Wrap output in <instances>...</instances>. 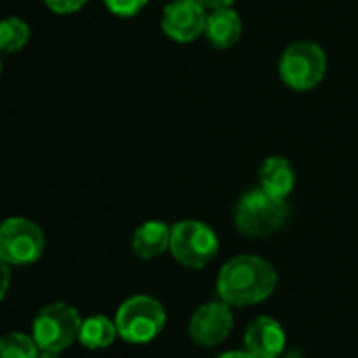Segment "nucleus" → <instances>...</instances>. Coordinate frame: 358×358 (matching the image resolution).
I'll return each mask as SVG.
<instances>
[{"label":"nucleus","mask_w":358,"mask_h":358,"mask_svg":"<svg viewBox=\"0 0 358 358\" xmlns=\"http://www.w3.org/2000/svg\"><path fill=\"white\" fill-rule=\"evenodd\" d=\"M276 285L278 272L270 262L257 255H236L228 259L217 274L220 299L238 308L266 301Z\"/></svg>","instance_id":"nucleus-1"},{"label":"nucleus","mask_w":358,"mask_h":358,"mask_svg":"<svg viewBox=\"0 0 358 358\" xmlns=\"http://www.w3.org/2000/svg\"><path fill=\"white\" fill-rule=\"evenodd\" d=\"M291 211L285 199L272 196L262 188L245 192L234 207V226L241 234L262 238L280 230Z\"/></svg>","instance_id":"nucleus-2"},{"label":"nucleus","mask_w":358,"mask_h":358,"mask_svg":"<svg viewBox=\"0 0 358 358\" xmlns=\"http://www.w3.org/2000/svg\"><path fill=\"white\" fill-rule=\"evenodd\" d=\"M118 337L129 343H148L160 335L166 324L162 303L152 295H133L120 303L114 316Z\"/></svg>","instance_id":"nucleus-3"},{"label":"nucleus","mask_w":358,"mask_h":358,"mask_svg":"<svg viewBox=\"0 0 358 358\" xmlns=\"http://www.w3.org/2000/svg\"><path fill=\"white\" fill-rule=\"evenodd\" d=\"M169 251L175 262L184 268L203 270L215 259L220 251V241L207 224L199 220H184L171 228Z\"/></svg>","instance_id":"nucleus-4"},{"label":"nucleus","mask_w":358,"mask_h":358,"mask_svg":"<svg viewBox=\"0 0 358 358\" xmlns=\"http://www.w3.org/2000/svg\"><path fill=\"white\" fill-rule=\"evenodd\" d=\"M80 312L66 303V301H55L45 306L32 322V337L43 350H55L64 352L70 348L80 333Z\"/></svg>","instance_id":"nucleus-5"},{"label":"nucleus","mask_w":358,"mask_h":358,"mask_svg":"<svg viewBox=\"0 0 358 358\" xmlns=\"http://www.w3.org/2000/svg\"><path fill=\"white\" fill-rule=\"evenodd\" d=\"M278 74L289 89L312 91L327 74V55L314 43H293L280 57Z\"/></svg>","instance_id":"nucleus-6"},{"label":"nucleus","mask_w":358,"mask_h":358,"mask_svg":"<svg viewBox=\"0 0 358 358\" xmlns=\"http://www.w3.org/2000/svg\"><path fill=\"white\" fill-rule=\"evenodd\" d=\"M45 253V232L28 217H9L0 224V255L11 266L36 264Z\"/></svg>","instance_id":"nucleus-7"},{"label":"nucleus","mask_w":358,"mask_h":358,"mask_svg":"<svg viewBox=\"0 0 358 358\" xmlns=\"http://www.w3.org/2000/svg\"><path fill=\"white\" fill-rule=\"evenodd\" d=\"M234 329L232 306L226 301H209L196 308L188 322V333L194 343L203 348H213L224 343Z\"/></svg>","instance_id":"nucleus-8"},{"label":"nucleus","mask_w":358,"mask_h":358,"mask_svg":"<svg viewBox=\"0 0 358 358\" xmlns=\"http://www.w3.org/2000/svg\"><path fill=\"white\" fill-rule=\"evenodd\" d=\"M160 28L175 43H194L207 28L205 7L196 0H173L162 9Z\"/></svg>","instance_id":"nucleus-9"},{"label":"nucleus","mask_w":358,"mask_h":358,"mask_svg":"<svg viewBox=\"0 0 358 358\" xmlns=\"http://www.w3.org/2000/svg\"><path fill=\"white\" fill-rule=\"evenodd\" d=\"M285 345L287 333L272 316H257L245 331V348L257 358H278Z\"/></svg>","instance_id":"nucleus-10"},{"label":"nucleus","mask_w":358,"mask_h":358,"mask_svg":"<svg viewBox=\"0 0 358 358\" xmlns=\"http://www.w3.org/2000/svg\"><path fill=\"white\" fill-rule=\"evenodd\" d=\"M259 188L272 196L287 199L295 188V171L293 164L282 156H270L262 162L257 171Z\"/></svg>","instance_id":"nucleus-11"},{"label":"nucleus","mask_w":358,"mask_h":358,"mask_svg":"<svg viewBox=\"0 0 358 358\" xmlns=\"http://www.w3.org/2000/svg\"><path fill=\"white\" fill-rule=\"evenodd\" d=\"M205 36L215 49H230L243 36V22L241 15L232 7L213 9L207 15Z\"/></svg>","instance_id":"nucleus-12"},{"label":"nucleus","mask_w":358,"mask_h":358,"mask_svg":"<svg viewBox=\"0 0 358 358\" xmlns=\"http://www.w3.org/2000/svg\"><path fill=\"white\" fill-rule=\"evenodd\" d=\"M171 245V228L164 222H143L135 232H133V253L141 259H156L164 251H169Z\"/></svg>","instance_id":"nucleus-13"},{"label":"nucleus","mask_w":358,"mask_h":358,"mask_svg":"<svg viewBox=\"0 0 358 358\" xmlns=\"http://www.w3.org/2000/svg\"><path fill=\"white\" fill-rule=\"evenodd\" d=\"M116 337H118L116 322L103 314H95L87 320H83L80 333H78V341L87 350H106L114 343Z\"/></svg>","instance_id":"nucleus-14"},{"label":"nucleus","mask_w":358,"mask_h":358,"mask_svg":"<svg viewBox=\"0 0 358 358\" xmlns=\"http://www.w3.org/2000/svg\"><path fill=\"white\" fill-rule=\"evenodd\" d=\"M30 41V26L22 17L0 20V51L17 53Z\"/></svg>","instance_id":"nucleus-15"},{"label":"nucleus","mask_w":358,"mask_h":358,"mask_svg":"<svg viewBox=\"0 0 358 358\" xmlns=\"http://www.w3.org/2000/svg\"><path fill=\"white\" fill-rule=\"evenodd\" d=\"M38 350V343L28 333L11 331L0 335V358H36Z\"/></svg>","instance_id":"nucleus-16"},{"label":"nucleus","mask_w":358,"mask_h":358,"mask_svg":"<svg viewBox=\"0 0 358 358\" xmlns=\"http://www.w3.org/2000/svg\"><path fill=\"white\" fill-rule=\"evenodd\" d=\"M150 0H103V5L108 7L110 13L118 17H135L145 9Z\"/></svg>","instance_id":"nucleus-17"},{"label":"nucleus","mask_w":358,"mask_h":358,"mask_svg":"<svg viewBox=\"0 0 358 358\" xmlns=\"http://www.w3.org/2000/svg\"><path fill=\"white\" fill-rule=\"evenodd\" d=\"M89 0H45V5L53 11V13H59V15H70V13H76L80 11Z\"/></svg>","instance_id":"nucleus-18"},{"label":"nucleus","mask_w":358,"mask_h":358,"mask_svg":"<svg viewBox=\"0 0 358 358\" xmlns=\"http://www.w3.org/2000/svg\"><path fill=\"white\" fill-rule=\"evenodd\" d=\"M9 287H11V264L0 255V301L5 299Z\"/></svg>","instance_id":"nucleus-19"},{"label":"nucleus","mask_w":358,"mask_h":358,"mask_svg":"<svg viewBox=\"0 0 358 358\" xmlns=\"http://www.w3.org/2000/svg\"><path fill=\"white\" fill-rule=\"evenodd\" d=\"M196 3H201L205 9H222V7H232L234 0H196Z\"/></svg>","instance_id":"nucleus-20"},{"label":"nucleus","mask_w":358,"mask_h":358,"mask_svg":"<svg viewBox=\"0 0 358 358\" xmlns=\"http://www.w3.org/2000/svg\"><path fill=\"white\" fill-rule=\"evenodd\" d=\"M217 358H257L255 354H251L249 350H232V352H224Z\"/></svg>","instance_id":"nucleus-21"},{"label":"nucleus","mask_w":358,"mask_h":358,"mask_svg":"<svg viewBox=\"0 0 358 358\" xmlns=\"http://www.w3.org/2000/svg\"><path fill=\"white\" fill-rule=\"evenodd\" d=\"M59 354L62 352H55V350H38V356L36 358H59Z\"/></svg>","instance_id":"nucleus-22"},{"label":"nucleus","mask_w":358,"mask_h":358,"mask_svg":"<svg viewBox=\"0 0 358 358\" xmlns=\"http://www.w3.org/2000/svg\"><path fill=\"white\" fill-rule=\"evenodd\" d=\"M0 74H3V59H0Z\"/></svg>","instance_id":"nucleus-23"}]
</instances>
